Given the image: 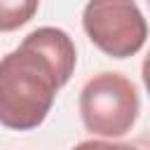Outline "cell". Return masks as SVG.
Instances as JSON below:
<instances>
[{"label": "cell", "mask_w": 150, "mask_h": 150, "mask_svg": "<svg viewBox=\"0 0 150 150\" xmlns=\"http://www.w3.org/2000/svg\"><path fill=\"white\" fill-rule=\"evenodd\" d=\"M61 89L49 61L19 45L0 59V124L28 131L45 122Z\"/></svg>", "instance_id": "6da1fadb"}, {"label": "cell", "mask_w": 150, "mask_h": 150, "mask_svg": "<svg viewBox=\"0 0 150 150\" xmlns=\"http://www.w3.org/2000/svg\"><path fill=\"white\" fill-rule=\"evenodd\" d=\"M141 112L138 89L122 73H98L80 91V115L87 131L120 138L131 131Z\"/></svg>", "instance_id": "7a4b0ae2"}, {"label": "cell", "mask_w": 150, "mask_h": 150, "mask_svg": "<svg viewBox=\"0 0 150 150\" xmlns=\"http://www.w3.org/2000/svg\"><path fill=\"white\" fill-rule=\"evenodd\" d=\"M82 28L112 59L138 54L148 38V23L136 2H89L82 12Z\"/></svg>", "instance_id": "3957f363"}, {"label": "cell", "mask_w": 150, "mask_h": 150, "mask_svg": "<svg viewBox=\"0 0 150 150\" xmlns=\"http://www.w3.org/2000/svg\"><path fill=\"white\" fill-rule=\"evenodd\" d=\"M21 45L42 54L49 61V66L54 68L59 84L61 87L68 84V80L73 77V70H75V63H77V52L66 30L54 28V26H42V28L30 30L21 40Z\"/></svg>", "instance_id": "277c9868"}, {"label": "cell", "mask_w": 150, "mask_h": 150, "mask_svg": "<svg viewBox=\"0 0 150 150\" xmlns=\"http://www.w3.org/2000/svg\"><path fill=\"white\" fill-rule=\"evenodd\" d=\"M35 0H0V33H9L21 28L38 12Z\"/></svg>", "instance_id": "5b68a950"}, {"label": "cell", "mask_w": 150, "mask_h": 150, "mask_svg": "<svg viewBox=\"0 0 150 150\" xmlns=\"http://www.w3.org/2000/svg\"><path fill=\"white\" fill-rule=\"evenodd\" d=\"M73 150H141L131 143H112V141H82Z\"/></svg>", "instance_id": "8992f818"}]
</instances>
